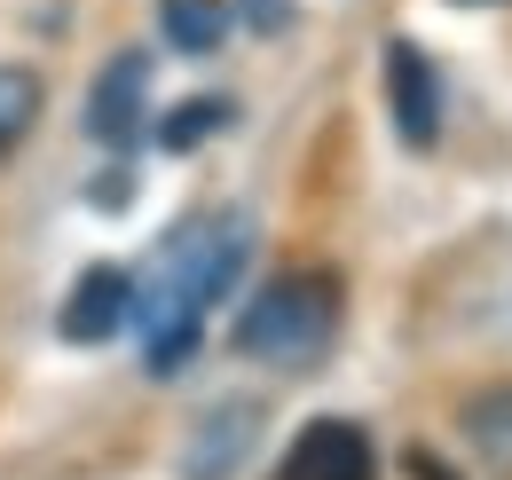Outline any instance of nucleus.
<instances>
[{
  "mask_svg": "<svg viewBox=\"0 0 512 480\" xmlns=\"http://www.w3.org/2000/svg\"><path fill=\"white\" fill-rule=\"evenodd\" d=\"M127 315H134V276L127 268H87L56 307V331H64V347H103Z\"/></svg>",
  "mask_w": 512,
  "mask_h": 480,
  "instance_id": "nucleus-7",
  "label": "nucleus"
},
{
  "mask_svg": "<svg viewBox=\"0 0 512 480\" xmlns=\"http://www.w3.org/2000/svg\"><path fill=\"white\" fill-rule=\"evenodd\" d=\"M40 126V79L24 63H0V158Z\"/></svg>",
  "mask_w": 512,
  "mask_h": 480,
  "instance_id": "nucleus-11",
  "label": "nucleus"
},
{
  "mask_svg": "<svg viewBox=\"0 0 512 480\" xmlns=\"http://www.w3.org/2000/svg\"><path fill=\"white\" fill-rule=\"evenodd\" d=\"M457 433H465V449L481 457V473L512 480V378L481 386V394H465V410H457Z\"/></svg>",
  "mask_w": 512,
  "mask_h": 480,
  "instance_id": "nucleus-8",
  "label": "nucleus"
},
{
  "mask_svg": "<svg viewBox=\"0 0 512 480\" xmlns=\"http://www.w3.org/2000/svg\"><path fill=\"white\" fill-rule=\"evenodd\" d=\"M386 119L402 134V150L442 142V71L418 40H386Z\"/></svg>",
  "mask_w": 512,
  "mask_h": 480,
  "instance_id": "nucleus-5",
  "label": "nucleus"
},
{
  "mask_svg": "<svg viewBox=\"0 0 512 480\" xmlns=\"http://www.w3.org/2000/svg\"><path fill=\"white\" fill-rule=\"evenodd\" d=\"M253 260V221L245 213H197L150 252V268L134 276V339L150 378H182L205 347V315L229 300V284Z\"/></svg>",
  "mask_w": 512,
  "mask_h": 480,
  "instance_id": "nucleus-1",
  "label": "nucleus"
},
{
  "mask_svg": "<svg viewBox=\"0 0 512 480\" xmlns=\"http://www.w3.org/2000/svg\"><path fill=\"white\" fill-rule=\"evenodd\" d=\"M142 126H150V56L119 48V56L95 71V87H87V134L127 158L134 142H142Z\"/></svg>",
  "mask_w": 512,
  "mask_h": 480,
  "instance_id": "nucleus-3",
  "label": "nucleus"
},
{
  "mask_svg": "<svg viewBox=\"0 0 512 480\" xmlns=\"http://www.w3.org/2000/svg\"><path fill=\"white\" fill-rule=\"evenodd\" d=\"M457 8H497V0H457Z\"/></svg>",
  "mask_w": 512,
  "mask_h": 480,
  "instance_id": "nucleus-14",
  "label": "nucleus"
},
{
  "mask_svg": "<svg viewBox=\"0 0 512 480\" xmlns=\"http://www.w3.org/2000/svg\"><path fill=\"white\" fill-rule=\"evenodd\" d=\"M229 126H237V103H229V95H190L182 111H166V119H158V150H174V158H182V150H197L205 134H229Z\"/></svg>",
  "mask_w": 512,
  "mask_h": 480,
  "instance_id": "nucleus-10",
  "label": "nucleus"
},
{
  "mask_svg": "<svg viewBox=\"0 0 512 480\" xmlns=\"http://www.w3.org/2000/svg\"><path fill=\"white\" fill-rule=\"evenodd\" d=\"M158 24H166V40H174V56H213V48L229 40L237 8H229V0H158Z\"/></svg>",
  "mask_w": 512,
  "mask_h": 480,
  "instance_id": "nucleus-9",
  "label": "nucleus"
},
{
  "mask_svg": "<svg viewBox=\"0 0 512 480\" xmlns=\"http://www.w3.org/2000/svg\"><path fill=\"white\" fill-rule=\"evenodd\" d=\"M237 355L260 370H316L339 339V276L300 268V276H276L260 284L253 300L237 307Z\"/></svg>",
  "mask_w": 512,
  "mask_h": 480,
  "instance_id": "nucleus-2",
  "label": "nucleus"
},
{
  "mask_svg": "<svg viewBox=\"0 0 512 480\" xmlns=\"http://www.w3.org/2000/svg\"><path fill=\"white\" fill-rule=\"evenodd\" d=\"M276 480H379V441L355 418H308L284 441Z\"/></svg>",
  "mask_w": 512,
  "mask_h": 480,
  "instance_id": "nucleus-4",
  "label": "nucleus"
},
{
  "mask_svg": "<svg viewBox=\"0 0 512 480\" xmlns=\"http://www.w3.org/2000/svg\"><path fill=\"white\" fill-rule=\"evenodd\" d=\"M260 402H213L182 449V480H237L260 449Z\"/></svg>",
  "mask_w": 512,
  "mask_h": 480,
  "instance_id": "nucleus-6",
  "label": "nucleus"
},
{
  "mask_svg": "<svg viewBox=\"0 0 512 480\" xmlns=\"http://www.w3.org/2000/svg\"><path fill=\"white\" fill-rule=\"evenodd\" d=\"M402 473H410V480H457V465H442L434 449H410V457H402Z\"/></svg>",
  "mask_w": 512,
  "mask_h": 480,
  "instance_id": "nucleus-12",
  "label": "nucleus"
},
{
  "mask_svg": "<svg viewBox=\"0 0 512 480\" xmlns=\"http://www.w3.org/2000/svg\"><path fill=\"white\" fill-rule=\"evenodd\" d=\"M245 16H253L260 32H284L292 24V0H245Z\"/></svg>",
  "mask_w": 512,
  "mask_h": 480,
  "instance_id": "nucleus-13",
  "label": "nucleus"
}]
</instances>
